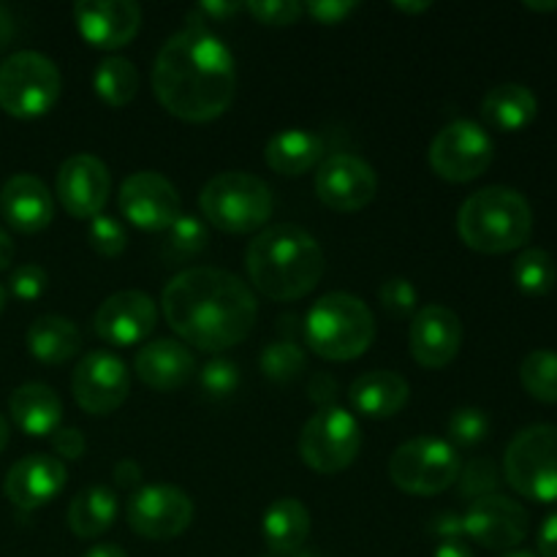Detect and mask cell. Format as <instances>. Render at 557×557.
I'll use <instances>...</instances> for the list:
<instances>
[{
  "mask_svg": "<svg viewBox=\"0 0 557 557\" xmlns=\"http://www.w3.org/2000/svg\"><path fill=\"white\" fill-rule=\"evenodd\" d=\"M163 319L174 335L201 351H226L253 332L259 305L248 283L215 267H190L161 294Z\"/></svg>",
  "mask_w": 557,
  "mask_h": 557,
  "instance_id": "6da1fadb",
  "label": "cell"
},
{
  "mask_svg": "<svg viewBox=\"0 0 557 557\" xmlns=\"http://www.w3.org/2000/svg\"><path fill=\"white\" fill-rule=\"evenodd\" d=\"M152 90L161 107L185 123L221 117L237 92L232 49L210 30L174 33L152 65Z\"/></svg>",
  "mask_w": 557,
  "mask_h": 557,
  "instance_id": "7a4b0ae2",
  "label": "cell"
},
{
  "mask_svg": "<svg viewBox=\"0 0 557 557\" xmlns=\"http://www.w3.org/2000/svg\"><path fill=\"white\" fill-rule=\"evenodd\" d=\"M324 250L313 234L294 223L264 228L245 253L250 283L275 302L308 297L324 277Z\"/></svg>",
  "mask_w": 557,
  "mask_h": 557,
  "instance_id": "3957f363",
  "label": "cell"
},
{
  "mask_svg": "<svg viewBox=\"0 0 557 557\" xmlns=\"http://www.w3.org/2000/svg\"><path fill=\"white\" fill-rule=\"evenodd\" d=\"M457 232L476 253H511L531 239L533 210L520 190L490 185L462 201Z\"/></svg>",
  "mask_w": 557,
  "mask_h": 557,
  "instance_id": "277c9868",
  "label": "cell"
},
{
  "mask_svg": "<svg viewBox=\"0 0 557 557\" xmlns=\"http://www.w3.org/2000/svg\"><path fill=\"white\" fill-rule=\"evenodd\" d=\"M305 346L326 362H351L375 341V315L359 297L330 292L302 321Z\"/></svg>",
  "mask_w": 557,
  "mask_h": 557,
  "instance_id": "5b68a950",
  "label": "cell"
},
{
  "mask_svg": "<svg viewBox=\"0 0 557 557\" xmlns=\"http://www.w3.org/2000/svg\"><path fill=\"white\" fill-rule=\"evenodd\" d=\"M199 207L207 221L226 234H250L275 210L270 185L248 172H223L201 188Z\"/></svg>",
  "mask_w": 557,
  "mask_h": 557,
  "instance_id": "8992f818",
  "label": "cell"
},
{
  "mask_svg": "<svg viewBox=\"0 0 557 557\" xmlns=\"http://www.w3.org/2000/svg\"><path fill=\"white\" fill-rule=\"evenodd\" d=\"M60 90L63 76L47 54L22 49L0 65V109L11 117H41L58 103Z\"/></svg>",
  "mask_w": 557,
  "mask_h": 557,
  "instance_id": "52a82bcc",
  "label": "cell"
},
{
  "mask_svg": "<svg viewBox=\"0 0 557 557\" xmlns=\"http://www.w3.org/2000/svg\"><path fill=\"white\" fill-rule=\"evenodd\" d=\"M506 482L536 504H557V428L533 424L515 435L504 457Z\"/></svg>",
  "mask_w": 557,
  "mask_h": 557,
  "instance_id": "ba28073f",
  "label": "cell"
},
{
  "mask_svg": "<svg viewBox=\"0 0 557 557\" xmlns=\"http://www.w3.org/2000/svg\"><path fill=\"white\" fill-rule=\"evenodd\" d=\"M462 460L444 438H413L389 457V479L408 495H441L460 482Z\"/></svg>",
  "mask_w": 557,
  "mask_h": 557,
  "instance_id": "9c48e42d",
  "label": "cell"
},
{
  "mask_svg": "<svg viewBox=\"0 0 557 557\" xmlns=\"http://www.w3.org/2000/svg\"><path fill=\"white\" fill-rule=\"evenodd\" d=\"M299 457L315 473H341L357 460L362 449L359 422L343 408H319L299 433Z\"/></svg>",
  "mask_w": 557,
  "mask_h": 557,
  "instance_id": "30bf717a",
  "label": "cell"
},
{
  "mask_svg": "<svg viewBox=\"0 0 557 557\" xmlns=\"http://www.w3.org/2000/svg\"><path fill=\"white\" fill-rule=\"evenodd\" d=\"M428 158L433 172L446 183H471L493 163V136L473 120H451L435 134Z\"/></svg>",
  "mask_w": 557,
  "mask_h": 557,
  "instance_id": "8fae6325",
  "label": "cell"
},
{
  "mask_svg": "<svg viewBox=\"0 0 557 557\" xmlns=\"http://www.w3.org/2000/svg\"><path fill=\"white\" fill-rule=\"evenodd\" d=\"M125 517L136 536L150 542H169L188 531L194 522V500L172 484H147L131 495Z\"/></svg>",
  "mask_w": 557,
  "mask_h": 557,
  "instance_id": "7c38bea8",
  "label": "cell"
},
{
  "mask_svg": "<svg viewBox=\"0 0 557 557\" xmlns=\"http://www.w3.org/2000/svg\"><path fill=\"white\" fill-rule=\"evenodd\" d=\"M71 389L82 411L90 417H107L128 400L131 373L117 354L90 351L76 364Z\"/></svg>",
  "mask_w": 557,
  "mask_h": 557,
  "instance_id": "4fadbf2b",
  "label": "cell"
},
{
  "mask_svg": "<svg viewBox=\"0 0 557 557\" xmlns=\"http://www.w3.org/2000/svg\"><path fill=\"white\" fill-rule=\"evenodd\" d=\"M379 194L375 169L351 152H332L315 172V196L335 212H359Z\"/></svg>",
  "mask_w": 557,
  "mask_h": 557,
  "instance_id": "5bb4252c",
  "label": "cell"
},
{
  "mask_svg": "<svg viewBox=\"0 0 557 557\" xmlns=\"http://www.w3.org/2000/svg\"><path fill=\"white\" fill-rule=\"evenodd\" d=\"M120 212L145 232H169L183 215L180 190L158 172H136L120 185Z\"/></svg>",
  "mask_w": 557,
  "mask_h": 557,
  "instance_id": "9a60e30c",
  "label": "cell"
},
{
  "mask_svg": "<svg viewBox=\"0 0 557 557\" xmlns=\"http://www.w3.org/2000/svg\"><path fill=\"white\" fill-rule=\"evenodd\" d=\"M460 525L484 549H515L528 536V511L506 495H484L468 506Z\"/></svg>",
  "mask_w": 557,
  "mask_h": 557,
  "instance_id": "2e32d148",
  "label": "cell"
},
{
  "mask_svg": "<svg viewBox=\"0 0 557 557\" xmlns=\"http://www.w3.org/2000/svg\"><path fill=\"white\" fill-rule=\"evenodd\" d=\"M112 190V177L101 158L71 156L58 172V199L63 210L76 221H92L101 215Z\"/></svg>",
  "mask_w": 557,
  "mask_h": 557,
  "instance_id": "e0dca14e",
  "label": "cell"
},
{
  "mask_svg": "<svg viewBox=\"0 0 557 557\" xmlns=\"http://www.w3.org/2000/svg\"><path fill=\"white\" fill-rule=\"evenodd\" d=\"M158 324V308L145 292H117L96 310V335L112 348L139 346Z\"/></svg>",
  "mask_w": 557,
  "mask_h": 557,
  "instance_id": "ac0fdd59",
  "label": "cell"
},
{
  "mask_svg": "<svg viewBox=\"0 0 557 557\" xmlns=\"http://www.w3.org/2000/svg\"><path fill=\"white\" fill-rule=\"evenodd\" d=\"M74 22L90 47L114 52L136 38L141 9L134 0H82L74 5Z\"/></svg>",
  "mask_w": 557,
  "mask_h": 557,
  "instance_id": "d6986e66",
  "label": "cell"
},
{
  "mask_svg": "<svg viewBox=\"0 0 557 557\" xmlns=\"http://www.w3.org/2000/svg\"><path fill=\"white\" fill-rule=\"evenodd\" d=\"M408 346H411V357L422 368H446L460 354L462 346L460 315L446 305H428V308L417 310L411 332H408Z\"/></svg>",
  "mask_w": 557,
  "mask_h": 557,
  "instance_id": "ffe728a7",
  "label": "cell"
},
{
  "mask_svg": "<svg viewBox=\"0 0 557 557\" xmlns=\"http://www.w3.org/2000/svg\"><path fill=\"white\" fill-rule=\"evenodd\" d=\"M63 460L52 455H27L9 468L3 482V493L16 509L36 511L52 504L65 487Z\"/></svg>",
  "mask_w": 557,
  "mask_h": 557,
  "instance_id": "44dd1931",
  "label": "cell"
},
{
  "mask_svg": "<svg viewBox=\"0 0 557 557\" xmlns=\"http://www.w3.org/2000/svg\"><path fill=\"white\" fill-rule=\"evenodd\" d=\"M0 212L20 234H36L52 223L54 199L47 185L33 174H14L0 190Z\"/></svg>",
  "mask_w": 557,
  "mask_h": 557,
  "instance_id": "7402d4cb",
  "label": "cell"
},
{
  "mask_svg": "<svg viewBox=\"0 0 557 557\" xmlns=\"http://www.w3.org/2000/svg\"><path fill=\"white\" fill-rule=\"evenodd\" d=\"M134 368L141 384H147L150 389L174 392L188 384L196 370V359L185 343L161 337V341L145 343L139 348Z\"/></svg>",
  "mask_w": 557,
  "mask_h": 557,
  "instance_id": "603a6c76",
  "label": "cell"
},
{
  "mask_svg": "<svg viewBox=\"0 0 557 557\" xmlns=\"http://www.w3.org/2000/svg\"><path fill=\"white\" fill-rule=\"evenodd\" d=\"M9 413L16 428L30 438H52L63 422V400L52 386L30 381L11 392Z\"/></svg>",
  "mask_w": 557,
  "mask_h": 557,
  "instance_id": "cb8c5ba5",
  "label": "cell"
},
{
  "mask_svg": "<svg viewBox=\"0 0 557 557\" xmlns=\"http://www.w3.org/2000/svg\"><path fill=\"white\" fill-rule=\"evenodd\" d=\"M411 386L392 370H370L348 386V400L362 417L392 419L406 408Z\"/></svg>",
  "mask_w": 557,
  "mask_h": 557,
  "instance_id": "d4e9b609",
  "label": "cell"
},
{
  "mask_svg": "<svg viewBox=\"0 0 557 557\" xmlns=\"http://www.w3.org/2000/svg\"><path fill=\"white\" fill-rule=\"evenodd\" d=\"M267 166L283 177H299L324 161V141L308 128H286L267 141Z\"/></svg>",
  "mask_w": 557,
  "mask_h": 557,
  "instance_id": "484cf974",
  "label": "cell"
},
{
  "mask_svg": "<svg viewBox=\"0 0 557 557\" xmlns=\"http://www.w3.org/2000/svg\"><path fill=\"white\" fill-rule=\"evenodd\" d=\"M539 101L531 87L506 82V85L493 87L482 101V117L490 128L504 131V134H517L528 128L536 120Z\"/></svg>",
  "mask_w": 557,
  "mask_h": 557,
  "instance_id": "4316f807",
  "label": "cell"
},
{
  "mask_svg": "<svg viewBox=\"0 0 557 557\" xmlns=\"http://www.w3.org/2000/svg\"><path fill=\"white\" fill-rule=\"evenodd\" d=\"M261 536L272 555H297L310 536V515L302 500H275L261 520Z\"/></svg>",
  "mask_w": 557,
  "mask_h": 557,
  "instance_id": "83f0119b",
  "label": "cell"
},
{
  "mask_svg": "<svg viewBox=\"0 0 557 557\" xmlns=\"http://www.w3.org/2000/svg\"><path fill=\"white\" fill-rule=\"evenodd\" d=\"M82 348V335L74 321L63 315H41L27 330V351L41 364H63Z\"/></svg>",
  "mask_w": 557,
  "mask_h": 557,
  "instance_id": "f1b7e54d",
  "label": "cell"
},
{
  "mask_svg": "<svg viewBox=\"0 0 557 557\" xmlns=\"http://www.w3.org/2000/svg\"><path fill=\"white\" fill-rule=\"evenodd\" d=\"M120 515L117 495L109 487H87L69 506V528L79 539H98Z\"/></svg>",
  "mask_w": 557,
  "mask_h": 557,
  "instance_id": "f546056e",
  "label": "cell"
},
{
  "mask_svg": "<svg viewBox=\"0 0 557 557\" xmlns=\"http://www.w3.org/2000/svg\"><path fill=\"white\" fill-rule=\"evenodd\" d=\"M92 87H96V96L107 107L120 109L134 101L136 92H139V71H136V65L131 60L107 58L98 63L96 76H92Z\"/></svg>",
  "mask_w": 557,
  "mask_h": 557,
  "instance_id": "4dcf8cb0",
  "label": "cell"
},
{
  "mask_svg": "<svg viewBox=\"0 0 557 557\" xmlns=\"http://www.w3.org/2000/svg\"><path fill=\"white\" fill-rule=\"evenodd\" d=\"M511 275H515L517 288L522 294H528V297H544V294H549L555 288V259L547 250L528 248L517 256Z\"/></svg>",
  "mask_w": 557,
  "mask_h": 557,
  "instance_id": "1f68e13d",
  "label": "cell"
},
{
  "mask_svg": "<svg viewBox=\"0 0 557 557\" xmlns=\"http://www.w3.org/2000/svg\"><path fill=\"white\" fill-rule=\"evenodd\" d=\"M520 381L539 403H557V354L539 348L520 364Z\"/></svg>",
  "mask_w": 557,
  "mask_h": 557,
  "instance_id": "d6a6232c",
  "label": "cell"
},
{
  "mask_svg": "<svg viewBox=\"0 0 557 557\" xmlns=\"http://www.w3.org/2000/svg\"><path fill=\"white\" fill-rule=\"evenodd\" d=\"M207 248V226L201 218L196 215H180L177 221L169 226L166 245H163V253H166L169 264H183V261L194 259L201 250Z\"/></svg>",
  "mask_w": 557,
  "mask_h": 557,
  "instance_id": "836d02e7",
  "label": "cell"
},
{
  "mask_svg": "<svg viewBox=\"0 0 557 557\" xmlns=\"http://www.w3.org/2000/svg\"><path fill=\"white\" fill-rule=\"evenodd\" d=\"M259 364L267 379L277 381V384H288V381L299 379L305 373L308 357H305V351L294 341H277L261 351Z\"/></svg>",
  "mask_w": 557,
  "mask_h": 557,
  "instance_id": "e575fe53",
  "label": "cell"
},
{
  "mask_svg": "<svg viewBox=\"0 0 557 557\" xmlns=\"http://www.w3.org/2000/svg\"><path fill=\"white\" fill-rule=\"evenodd\" d=\"M449 444L457 446H476L487 438L490 417L482 408H457L449 417Z\"/></svg>",
  "mask_w": 557,
  "mask_h": 557,
  "instance_id": "d590c367",
  "label": "cell"
},
{
  "mask_svg": "<svg viewBox=\"0 0 557 557\" xmlns=\"http://www.w3.org/2000/svg\"><path fill=\"white\" fill-rule=\"evenodd\" d=\"M87 239H90L92 250L107 259H117L125 248H128V234L120 226V221L109 215H96L90 221V228H87Z\"/></svg>",
  "mask_w": 557,
  "mask_h": 557,
  "instance_id": "8d00e7d4",
  "label": "cell"
},
{
  "mask_svg": "<svg viewBox=\"0 0 557 557\" xmlns=\"http://www.w3.org/2000/svg\"><path fill=\"white\" fill-rule=\"evenodd\" d=\"M199 381L207 397L223 400V397H228L232 392H237L239 368L234 362H228V359H212V362H207L205 368H201Z\"/></svg>",
  "mask_w": 557,
  "mask_h": 557,
  "instance_id": "74e56055",
  "label": "cell"
},
{
  "mask_svg": "<svg viewBox=\"0 0 557 557\" xmlns=\"http://www.w3.org/2000/svg\"><path fill=\"white\" fill-rule=\"evenodd\" d=\"M379 299L381 305H384L386 313L397 315V319H406V315L417 313L419 292L413 288V283L408 281V277H389V281L381 286Z\"/></svg>",
  "mask_w": 557,
  "mask_h": 557,
  "instance_id": "f35d334b",
  "label": "cell"
},
{
  "mask_svg": "<svg viewBox=\"0 0 557 557\" xmlns=\"http://www.w3.org/2000/svg\"><path fill=\"white\" fill-rule=\"evenodd\" d=\"M245 9L261 22V25L270 27H288L294 22H299V16L305 14L302 3H294V0H253V3H245Z\"/></svg>",
  "mask_w": 557,
  "mask_h": 557,
  "instance_id": "ab89813d",
  "label": "cell"
},
{
  "mask_svg": "<svg viewBox=\"0 0 557 557\" xmlns=\"http://www.w3.org/2000/svg\"><path fill=\"white\" fill-rule=\"evenodd\" d=\"M47 286H49V275L47 270L38 264H22L11 272L9 288L16 299H22V302H33V299L44 297Z\"/></svg>",
  "mask_w": 557,
  "mask_h": 557,
  "instance_id": "60d3db41",
  "label": "cell"
},
{
  "mask_svg": "<svg viewBox=\"0 0 557 557\" xmlns=\"http://www.w3.org/2000/svg\"><path fill=\"white\" fill-rule=\"evenodd\" d=\"M462 495H473V500L484 498V495H495L498 490V471L493 462L487 460H473L471 466L462 473Z\"/></svg>",
  "mask_w": 557,
  "mask_h": 557,
  "instance_id": "b9f144b4",
  "label": "cell"
},
{
  "mask_svg": "<svg viewBox=\"0 0 557 557\" xmlns=\"http://www.w3.org/2000/svg\"><path fill=\"white\" fill-rule=\"evenodd\" d=\"M302 5L305 14H310L321 25H341V22H346L357 11L354 0H313V3Z\"/></svg>",
  "mask_w": 557,
  "mask_h": 557,
  "instance_id": "7bdbcfd3",
  "label": "cell"
},
{
  "mask_svg": "<svg viewBox=\"0 0 557 557\" xmlns=\"http://www.w3.org/2000/svg\"><path fill=\"white\" fill-rule=\"evenodd\" d=\"M239 9H245V5L239 3H221V0H207V3L196 5L194 11L188 14V22L194 30H207V22H226L228 16L237 14Z\"/></svg>",
  "mask_w": 557,
  "mask_h": 557,
  "instance_id": "ee69618b",
  "label": "cell"
},
{
  "mask_svg": "<svg viewBox=\"0 0 557 557\" xmlns=\"http://www.w3.org/2000/svg\"><path fill=\"white\" fill-rule=\"evenodd\" d=\"M52 449L58 451V460H79L85 455L87 444H85V435L79 433L76 428H60L52 433Z\"/></svg>",
  "mask_w": 557,
  "mask_h": 557,
  "instance_id": "f6af8a7d",
  "label": "cell"
},
{
  "mask_svg": "<svg viewBox=\"0 0 557 557\" xmlns=\"http://www.w3.org/2000/svg\"><path fill=\"white\" fill-rule=\"evenodd\" d=\"M308 397L319 408H332L337 397V384L330 373H315L313 379L308 381Z\"/></svg>",
  "mask_w": 557,
  "mask_h": 557,
  "instance_id": "bcb514c9",
  "label": "cell"
},
{
  "mask_svg": "<svg viewBox=\"0 0 557 557\" xmlns=\"http://www.w3.org/2000/svg\"><path fill=\"white\" fill-rule=\"evenodd\" d=\"M112 479H114V484H117V487H123V490H141V479H145V476H141L139 462L120 460L117 466H114Z\"/></svg>",
  "mask_w": 557,
  "mask_h": 557,
  "instance_id": "7dc6e473",
  "label": "cell"
},
{
  "mask_svg": "<svg viewBox=\"0 0 557 557\" xmlns=\"http://www.w3.org/2000/svg\"><path fill=\"white\" fill-rule=\"evenodd\" d=\"M539 555L557 557V511L542 522V531H539Z\"/></svg>",
  "mask_w": 557,
  "mask_h": 557,
  "instance_id": "c3c4849f",
  "label": "cell"
},
{
  "mask_svg": "<svg viewBox=\"0 0 557 557\" xmlns=\"http://www.w3.org/2000/svg\"><path fill=\"white\" fill-rule=\"evenodd\" d=\"M433 557H473V553L466 547V544L457 542V539H446L444 544H438V549H435Z\"/></svg>",
  "mask_w": 557,
  "mask_h": 557,
  "instance_id": "681fc988",
  "label": "cell"
},
{
  "mask_svg": "<svg viewBox=\"0 0 557 557\" xmlns=\"http://www.w3.org/2000/svg\"><path fill=\"white\" fill-rule=\"evenodd\" d=\"M11 261H14V243H11L5 228H0V272L9 270Z\"/></svg>",
  "mask_w": 557,
  "mask_h": 557,
  "instance_id": "f907efd6",
  "label": "cell"
},
{
  "mask_svg": "<svg viewBox=\"0 0 557 557\" xmlns=\"http://www.w3.org/2000/svg\"><path fill=\"white\" fill-rule=\"evenodd\" d=\"M11 38H14V20H11L5 5H0V49L9 47Z\"/></svg>",
  "mask_w": 557,
  "mask_h": 557,
  "instance_id": "816d5d0a",
  "label": "cell"
},
{
  "mask_svg": "<svg viewBox=\"0 0 557 557\" xmlns=\"http://www.w3.org/2000/svg\"><path fill=\"white\" fill-rule=\"evenodd\" d=\"M85 557H128V555H125L120 547H114V544H98V547H92Z\"/></svg>",
  "mask_w": 557,
  "mask_h": 557,
  "instance_id": "f5cc1de1",
  "label": "cell"
},
{
  "mask_svg": "<svg viewBox=\"0 0 557 557\" xmlns=\"http://www.w3.org/2000/svg\"><path fill=\"white\" fill-rule=\"evenodd\" d=\"M397 11H406V14H419V11H428L430 3H395Z\"/></svg>",
  "mask_w": 557,
  "mask_h": 557,
  "instance_id": "db71d44e",
  "label": "cell"
},
{
  "mask_svg": "<svg viewBox=\"0 0 557 557\" xmlns=\"http://www.w3.org/2000/svg\"><path fill=\"white\" fill-rule=\"evenodd\" d=\"M9 435H11L9 422H5V417H3V413H0V451H3L5 446H9Z\"/></svg>",
  "mask_w": 557,
  "mask_h": 557,
  "instance_id": "11a10c76",
  "label": "cell"
},
{
  "mask_svg": "<svg viewBox=\"0 0 557 557\" xmlns=\"http://www.w3.org/2000/svg\"><path fill=\"white\" fill-rule=\"evenodd\" d=\"M525 5L533 11H555L557 9V3H525Z\"/></svg>",
  "mask_w": 557,
  "mask_h": 557,
  "instance_id": "9f6ffc18",
  "label": "cell"
},
{
  "mask_svg": "<svg viewBox=\"0 0 557 557\" xmlns=\"http://www.w3.org/2000/svg\"><path fill=\"white\" fill-rule=\"evenodd\" d=\"M504 557H539V555H533V553H525V549H515V553H506Z\"/></svg>",
  "mask_w": 557,
  "mask_h": 557,
  "instance_id": "6f0895ef",
  "label": "cell"
},
{
  "mask_svg": "<svg viewBox=\"0 0 557 557\" xmlns=\"http://www.w3.org/2000/svg\"><path fill=\"white\" fill-rule=\"evenodd\" d=\"M3 310H5V288L0 286V313H3Z\"/></svg>",
  "mask_w": 557,
  "mask_h": 557,
  "instance_id": "680465c9",
  "label": "cell"
}]
</instances>
